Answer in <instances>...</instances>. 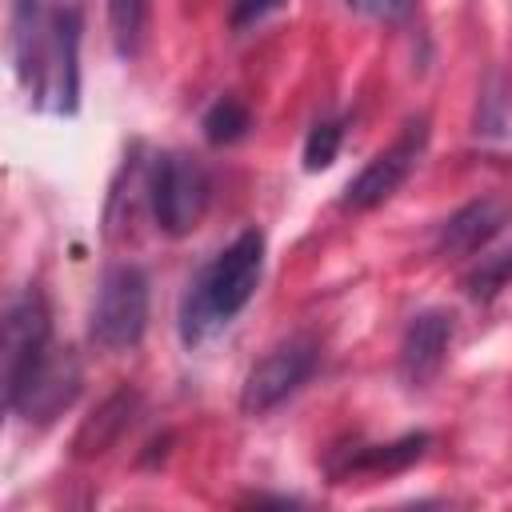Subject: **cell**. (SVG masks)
Masks as SVG:
<instances>
[{
    "label": "cell",
    "instance_id": "8992f818",
    "mask_svg": "<svg viewBox=\"0 0 512 512\" xmlns=\"http://www.w3.org/2000/svg\"><path fill=\"white\" fill-rule=\"evenodd\" d=\"M80 384H84V368L76 360L72 348H60L52 344L36 368L4 396L8 412H16L24 424H52L56 416H64L76 396H80Z\"/></svg>",
    "mask_w": 512,
    "mask_h": 512
},
{
    "label": "cell",
    "instance_id": "d6986e66",
    "mask_svg": "<svg viewBox=\"0 0 512 512\" xmlns=\"http://www.w3.org/2000/svg\"><path fill=\"white\" fill-rule=\"evenodd\" d=\"M412 4L416 0H348V8L368 20H404L412 12Z\"/></svg>",
    "mask_w": 512,
    "mask_h": 512
},
{
    "label": "cell",
    "instance_id": "3957f363",
    "mask_svg": "<svg viewBox=\"0 0 512 512\" xmlns=\"http://www.w3.org/2000/svg\"><path fill=\"white\" fill-rule=\"evenodd\" d=\"M148 204H152V220L160 232L188 236L212 204V176L204 160L180 148L160 152L148 172Z\"/></svg>",
    "mask_w": 512,
    "mask_h": 512
},
{
    "label": "cell",
    "instance_id": "30bf717a",
    "mask_svg": "<svg viewBox=\"0 0 512 512\" xmlns=\"http://www.w3.org/2000/svg\"><path fill=\"white\" fill-rule=\"evenodd\" d=\"M508 216H512V204L504 196H476L436 228V252L440 256H472L504 232Z\"/></svg>",
    "mask_w": 512,
    "mask_h": 512
},
{
    "label": "cell",
    "instance_id": "9c48e42d",
    "mask_svg": "<svg viewBox=\"0 0 512 512\" xmlns=\"http://www.w3.org/2000/svg\"><path fill=\"white\" fill-rule=\"evenodd\" d=\"M456 320L444 308H424L408 320L404 336H400V356H396V372L408 388H428L444 360H448V344H452Z\"/></svg>",
    "mask_w": 512,
    "mask_h": 512
},
{
    "label": "cell",
    "instance_id": "5b68a950",
    "mask_svg": "<svg viewBox=\"0 0 512 512\" xmlns=\"http://www.w3.org/2000/svg\"><path fill=\"white\" fill-rule=\"evenodd\" d=\"M320 364V344L304 332L272 344L244 376V388H240V412L244 416H264L272 408H280Z\"/></svg>",
    "mask_w": 512,
    "mask_h": 512
},
{
    "label": "cell",
    "instance_id": "7c38bea8",
    "mask_svg": "<svg viewBox=\"0 0 512 512\" xmlns=\"http://www.w3.org/2000/svg\"><path fill=\"white\" fill-rule=\"evenodd\" d=\"M432 436L428 432H408L392 444H364L356 452L344 456V464H328V472L336 480L344 476H356V472H372V476H392V472H404L408 464H416L424 452H428Z\"/></svg>",
    "mask_w": 512,
    "mask_h": 512
},
{
    "label": "cell",
    "instance_id": "8fae6325",
    "mask_svg": "<svg viewBox=\"0 0 512 512\" xmlns=\"http://www.w3.org/2000/svg\"><path fill=\"white\" fill-rule=\"evenodd\" d=\"M136 412H140V392H136V388H120V392H112V396H108V400L80 424V432H76V440H72L76 456H80V460L104 456V452L132 428Z\"/></svg>",
    "mask_w": 512,
    "mask_h": 512
},
{
    "label": "cell",
    "instance_id": "52a82bcc",
    "mask_svg": "<svg viewBox=\"0 0 512 512\" xmlns=\"http://www.w3.org/2000/svg\"><path fill=\"white\" fill-rule=\"evenodd\" d=\"M424 148H428V116L420 112V116L404 120L400 136H396L388 148H380V152L348 180V188H344V208L368 212V208L392 200V196L400 192V184L412 176V168L420 164Z\"/></svg>",
    "mask_w": 512,
    "mask_h": 512
},
{
    "label": "cell",
    "instance_id": "6da1fadb",
    "mask_svg": "<svg viewBox=\"0 0 512 512\" xmlns=\"http://www.w3.org/2000/svg\"><path fill=\"white\" fill-rule=\"evenodd\" d=\"M12 64L36 112L72 116L80 104V0H16Z\"/></svg>",
    "mask_w": 512,
    "mask_h": 512
},
{
    "label": "cell",
    "instance_id": "9a60e30c",
    "mask_svg": "<svg viewBox=\"0 0 512 512\" xmlns=\"http://www.w3.org/2000/svg\"><path fill=\"white\" fill-rule=\"evenodd\" d=\"M200 128H204V140H208V144L224 148V144H236V140L248 136L252 112H248V104H244L240 96H216L212 108L204 112Z\"/></svg>",
    "mask_w": 512,
    "mask_h": 512
},
{
    "label": "cell",
    "instance_id": "ac0fdd59",
    "mask_svg": "<svg viewBox=\"0 0 512 512\" xmlns=\"http://www.w3.org/2000/svg\"><path fill=\"white\" fill-rule=\"evenodd\" d=\"M276 8H284V0H232L228 4V28L240 36V32L256 28L264 16H272Z\"/></svg>",
    "mask_w": 512,
    "mask_h": 512
},
{
    "label": "cell",
    "instance_id": "2e32d148",
    "mask_svg": "<svg viewBox=\"0 0 512 512\" xmlns=\"http://www.w3.org/2000/svg\"><path fill=\"white\" fill-rule=\"evenodd\" d=\"M508 280H512V248L492 252V256H480V264L464 276V292L472 300L488 304V300L500 296V288H508Z\"/></svg>",
    "mask_w": 512,
    "mask_h": 512
},
{
    "label": "cell",
    "instance_id": "277c9868",
    "mask_svg": "<svg viewBox=\"0 0 512 512\" xmlns=\"http://www.w3.org/2000/svg\"><path fill=\"white\" fill-rule=\"evenodd\" d=\"M148 276L136 264H112L100 276L92 312H88V336L104 352H132L144 340L148 328Z\"/></svg>",
    "mask_w": 512,
    "mask_h": 512
},
{
    "label": "cell",
    "instance_id": "e0dca14e",
    "mask_svg": "<svg viewBox=\"0 0 512 512\" xmlns=\"http://www.w3.org/2000/svg\"><path fill=\"white\" fill-rule=\"evenodd\" d=\"M340 144H344V120H316L304 140V168L308 172L332 168V160L340 156Z\"/></svg>",
    "mask_w": 512,
    "mask_h": 512
},
{
    "label": "cell",
    "instance_id": "5bb4252c",
    "mask_svg": "<svg viewBox=\"0 0 512 512\" xmlns=\"http://www.w3.org/2000/svg\"><path fill=\"white\" fill-rule=\"evenodd\" d=\"M148 12H152V0H108V32L120 60H136L144 52Z\"/></svg>",
    "mask_w": 512,
    "mask_h": 512
},
{
    "label": "cell",
    "instance_id": "4fadbf2b",
    "mask_svg": "<svg viewBox=\"0 0 512 512\" xmlns=\"http://www.w3.org/2000/svg\"><path fill=\"white\" fill-rule=\"evenodd\" d=\"M472 132L480 140H512V80L504 68H492L480 84V100H476V120Z\"/></svg>",
    "mask_w": 512,
    "mask_h": 512
},
{
    "label": "cell",
    "instance_id": "7a4b0ae2",
    "mask_svg": "<svg viewBox=\"0 0 512 512\" xmlns=\"http://www.w3.org/2000/svg\"><path fill=\"white\" fill-rule=\"evenodd\" d=\"M264 276V232L244 228L228 248H220L192 280L180 300V340L184 348L208 344L224 332L256 296Z\"/></svg>",
    "mask_w": 512,
    "mask_h": 512
},
{
    "label": "cell",
    "instance_id": "ba28073f",
    "mask_svg": "<svg viewBox=\"0 0 512 512\" xmlns=\"http://www.w3.org/2000/svg\"><path fill=\"white\" fill-rule=\"evenodd\" d=\"M52 348V316L36 288H24L4 308V340H0V384L4 396L36 368V360Z\"/></svg>",
    "mask_w": 512,
    "mask_h": 512
}]
</instances>
